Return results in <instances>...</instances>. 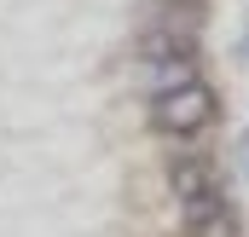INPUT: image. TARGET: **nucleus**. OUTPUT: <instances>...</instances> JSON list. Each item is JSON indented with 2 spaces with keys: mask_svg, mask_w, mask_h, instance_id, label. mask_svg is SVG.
I'll list each match as a JSON object with an SVG mask.
<instances>
[{
  "mask_svg": "<svg viewBox=\"0 0 249 237\" xmlns=\"http://www.w3.org/2000/svg\"><path fill=\"white\" fill-rule=\"evenodd\" d=\"M191 237H238V226H232V214L220 208V214H209L203 226H191Z\"/></svg>",
  "mask_w": 249,
  "mask_h": 237,
  "instance_id": "3",
  "label": "nucleus"
},
{
  "mask_svg": "<svg viewBox=\"0 0 249 237\" xmlns=\"http://www.w3.org/2000/svg\"><path fill=\"white\" fill-rule=\"evenodd\" d=\"M145 64H151V81H157V93L197 81V58H191L186 47H168V52H157V58H145Z\"/></svg>",
  "mask_w": 249,
  "mask_h": 237,
  "instance_id": "2",
  "label": "nucleus"
},
{
  "mask_svg": "<svg viewBox=\"0 0 249 237\" xmlns=\"http://www.w3.org/2000/svg\"><path fill=\"white\" fill-rule=\"evenodd\" d=\"M151 121H157L162 133H197V127H209V121H214V93H209V81H186V87L157 93V99H151Z\"/></svg>",
  "mask_w": 249,
  "mask_h": 237,
  "instance_id": "1",
  "label": "nucleus"
}]
</instances>
